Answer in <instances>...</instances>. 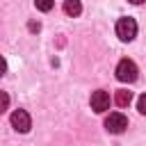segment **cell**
<instances>
[{
	"label": "cell",
	"instance_id": "7",
	"mask_svg": "<svg viewBox=\"0 0 146 146\" xmlns=\"http://www.w3.org/2000/svg\"><path fill=\"white\" fill-rule=\"evenodd\" d=\"M80 11H82L80 0H64V14H68V16H80Z\"/></svg>",
	"mask_w": 146,
	"mask_h": 146
},
{
	"label": "cell",
	"instance_id": "9",
	"mask_svg": "<svg viewBox=\"0 0 146 146\" xmlns=\"http://www.w3.org/2000/svg\"><path fill=\"white\" fill-rule=\"evenodd\" d=\"M7 107H9V96H7L5 91H0V114H2Z\"/></svg>",
	"mask_w": 146,
	"mask_h": 146
},
{
	"label": "cell",
	"instance_id": "1",
	"mask_svg": "<svg viewBox=\"0 0 146 146\" xmlns=\"http://www.w3.org/2000/svg\"><path fill=\"white\" fill-rule=\"evenodd\" d=\"M116 36L121 41H132L137 36V23H135V18H130V16L119 18L116 21Z\"/></svg>",
	"mask_w": 146,
	"mask_h": 146
},
{
	"label": "cell",
	"instance_id": "3",
	"mask_svg": "<svg viewBox=\"0 0 146 146\" xmlns=\"http://www.w3.org/2000/svg\"><path fill=\"white\" fill-rule=\"evenodd\" d=\"M105 128H107V132H112V135H121V132H125V128H128V119H125L121 112H112V114L105 119Z\"/></svg>",
	"mask_w": 146,
	"mask_h": 146
},
{
	"label": "cell",
	"instance_id": "8",
	"mask_svg": "<svg viewBox=\"0 0 146 146\" xmlns=\"http://www.w3.org/2000/svg\"><path fill=\"white\" fill-rule=\"evenodd\" d=\"M34 5H36L39 11H50L52 5H55V0H34Z\"/></svg>",
	"mask_w": 146,
	"mask_h": 146
},
{
	"label": "cell",
	"instance_id": "4",
	"mask_svg": "<svg viewBox=\"0 0 146 146\" xmlns=\"http://www.w3.org/2000/svg\"><path fill=\"white\" fill-rule=\"evenodd\" d=\"M9 121H11V128H14L16 132H27V130L32 128V119H30V114H27L25 110H16Z\"/></svg>",
	"mask_w": 146,
	"mask_h": 146
},
{
	"label": "cell",
	"instance_id": "11",
	"mask_svg": "<svg viewBox=\"0 0 146 146\" xmlns=\"http://www.w3.org/2000/svg\"><path fill=\"white\" fill-rule=\"evenodd\" d=\"M7 73V62H5V57L0 55V75H5Z\"/></svg>",
	"mask_w": 146,
	"mask_h": 146
},
{
	"label": "cell",
	"instance_id": "6",
	"mask_svg": "<svg viewBox=\"0 0 146 146\" xmlns=\"http://www.w3.org/2000/svg\"><path fill=\"white\" fill-rule=\"evenodd\" d=\"M130 100H132V94H130L128 89H119V91H116V96H114V103H116L119 107H128V105H130Z\"/></svg>",
	"mask_w": 146,
	"mask_h": 146
},
{
	"label": "cell",
	"instance_id": "12",
	"mask_svg": "<svg viewBox=\"0 0 146 146\" xmlns=\"http://www.w3.org/2000/svg\"><path fill=\"white\" fill-rule=\"evenodd\" d=\"M39 27H41L39 23H30V30H32V32H39Z\"/></svg>",
	"mask_w": 146,
	"mask_h": 146
},
{
	"label": "cell",
	"instance_id": "2",
	"mask_svg": "<svg viewBox=\"0 0 146 146\" xmlns=\"http://www.w3.org/2000/svg\"><path fill=\"white\" fill-rule=\"evenodd\" d=\"M137 73H139L137 64H135L132 59H128V57L116 64V78H119L121 82H135V80H137Z\"/></svg>",
	"mask_w": 146,
	"mask_h": 146
},
{
	"label": "cell",
	"instance_id": "5",
	"mask_svg": "<svg viewBox=\"0 0 146 146\" xmlns=\"http://www.w3.org/2000/svg\"><path fill=\"white\" fill-rule=\"evenodd\" d=\"M91 110L94 112H105V110H110V94L107 91H103V89H98V91H94L91 94Z\"/></svg>",
	"mask_w": 146,
	"mask_h": 146
},
{
	"label": "cell",
	"instance_id": "13",
	"mask_svg": "<svg viewBox=\"0 0 146 146\" xmlns=\"http://www.w3.org/2000/svg\"><path fill=\"white\" fill-rule=\"evenodd\" d=\"M130 2H132V5H141L144 0H130Z\"/></svg>",
	"mask_w": 146,
	"mask_h": 146
},
{
	"label": "cell",
	"instance_id": "10",
	"mask_svg": "<svg viewBox=\"0 0 146 146\" xmlns=\"http://www.w3.org/2000/svg\"><path fill=\"white\" fill-rule=\"evenodd\" d=\"M137 110H139L141 114H146V96H139V100H137Z\"/></svg>",
	"mask_w": 146,
	"mask_h": 146
}]
</instances>
